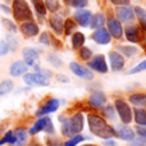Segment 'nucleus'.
Instances as JSON below:
<instances>
[{
    "label": "nucleus",
    "instance_id": "nucleus-49",
    "mask_svg": "<svg viewBox=\"0 0 146 146\" xmlns=\"http://www.w3.org/2000/svg\"><path fill=\"white\" fill-rule=\"evenodd\" d=\"M83 146H95V145H83Z\"/></svg>",
    "mask_w": 146,
    "mask_h": 146
},
{
    "label": "nucleus",
    "instance_id": "nucleus-8",
    "mask_svg": "<svg viewBox=\"0 0 146 146\" xmlns=\"http://www.w3.org/2000/svg\"><path fill=\"white\" fill-rule=\"evenodd\" d=\"M108 30L110 32V35L113 36L114 38H121L122 33H123V28H122V25L117 18H110L108 21Z\"/></svg>",
    "mask_w": 146,
    "mask_h": 146
},
{
    "label": "nucleus",
    "instance_id": "nucleus-43",
    "mask_svg": "<svg viewBox=\"0 0 146 146\" xmlns=\"http://www.w3.org/2000/svg\"><path fill=\"white\" fill-rule=\"evenodd\" d=\"M48 146H62V144L56 139H49L48 140Z\"/></svg>",
    "mask_w": 146,
    "mask_h": 146
},
{
    "label": "nucleus",
    "instance_id": "nucleus-23",
    "mask_svg": "<svg viewBox=\"0 0 146 146\" xmlns=\"http://www.w3.org/2000/svg\"><path fill=\"white\" fill-rule=\"evenodd\" d=\"M129 101L136 106L144 105V104L146 103V95L145 94H135V95L129 96Z\"/></svg>",
    "mask_w": 146,
    "mask_h": 146
},
{
    "label": "nucleus",
    "instance_id": "nucleus-17",
    "mask_svg": "<svg viewBox=\"0 0 146 146\" xmlns=\"http://www.w3.org/2000/svg\"><path fill=\"white\" fill-rule=\"evenodd\" d=\"M10 74L13 77H18L21 74H25L27 72V64L25 62H14V63L10 66V69H9Z\"/></svg>",
    "mask_w": 146,
    "mask_h": 146
},
{
    "label": "nucleus",
    "instance_id": "nucleus-12",
    "mask_svg": "<svg viewBox=\"0 0 146 146\" xmlns=\"http://www.w3.org/2000/svg\"><path fill=\"white\" fill-rule=\"evenodd\" d=\"M109 60H110V66H111L113 71H115V72L122 71V68H123V66H124V59L122 58L118 53L111 51V53L109 54Z\"/></svg>",
    "mask_w": 146,
    "mask_h": 146
},
{
    "label": "nucleus",
    "instance_id": "nucleus-3",
    "mask_svg": "<svg viewBox=\"0 0 146 146\" xmlns=\"http://www.w3.org/2000/svg\"><path fill=\"white\" fill-rule=\"evenodd\" d=\"M13 14L18 21H30L32 13L26 0H13Z\"/></svg>",
    "mask_w": 146,
    "mask_h": 146
},
{
    "label": "nucleus",
    "instance_id": "nucleus-24",
    "mask_svg": "<svg viewBox=\"0 0 146 146\" xmlns=\"http://www.w3.org/2000/svg\"><path fill=\"white\" fill-rule=\"evenodd\" d=\"M104 22H105L104 15L99 13V14H96V15H94V17H92L90 25H91V27H92V28H96V30H98V28H100L101 26L104 25Z\"/></svg>",
    "mask_w": 146,
    "mask_h": 146
},
{
    "label": "nucleus",
    "instance_id": "nucleus-38",
    "mask_svg": "<svg viewBox=\"0 0 146 146\" xmlns=\"http://www.w3.org/2000/svg\"><path fill=\"white\" fill-rule=\"evenodd\" d=\"M142 71H146V60H144L142 63H140L139 66H136L133 69L129 71V74H135V73H139V72H142Z\"/></svg>",
    "mask_w": 146,
    "mask_h": 146
},
{
    "label": "nucleus",
    "instance_id": "nucleus-32",
    "mask_svg": "<svg viewBox=\"0 0 146 146\" xmlns=\"http://www.w3.org/2000/svg\"><path fill=\"white\" fill-rule=\"evenodd\" d=\"M64 3L74 8H83L87 5V0H64Z\"/></svg>",
    "mask_w": 146,
    "mask_h": 146
},
{
    "label": "nucleus",
    "instance_id": "nucleus-45",
    "mask_svg": "<svg viewBox=\"0 0 146 146\" xmlns=\"http://www.w3.org/2000/svg\"><path fill=\"white\" fill-rule=\"evenodd\" d=\"M40 42H42V44H46V45H48V44H49V35H48V33H46V32L41 35Z\"/></svg>",
    "mask_w": 146,
    "mask_h": 146
},
{
    "label": "nucleus",
    "instance_id": "nucleus-15",
    "mask_svg": "<svg viewBox=\"0 0 146 146\" xmlns=\"http://www.w3.org/2000/svg\"><path fill=\"white\" fill-rule=\"evenodd\" d=\"M58 106H59V101L56 100V99H51V100H49L44 106H41L36 114H37V115H44V114L51 113V111H55L56 109H58Z\"/></svg>",
    "mask_w": 146,
    "mask_h": 146
},
{
    "label": "nucleus",
    "instance_id": "nucleus-20",
    "mask_svg": "<svg viewBox=\"0 0 146 146\" xmlns=\"http://www.w3.org/2000/svg\"><path fill=\"white\" fill-rule=\"evenodd\" d=\"M23 56H25V60H26V64L28 66H32L35 63V60L38 58V53L35 50V49H31V48H27L23 50Z\"/></svg>",
    "mask_w": 146,
    "mask_h": 146
},
{
    "label": "nucleus",
    "instance_id": "nucleus-25",
    "mask_svg": "<svg viewBox=\"0 0 146 146\" xmlns=\"http://www.w3.org/2000/svg\"><path fill=\"white\" fill-rule=\"evenodd\" d=\"M83 42H85V36L82 35L81 32H76L73 33V37H72V45L73 48H81V46L83 45Z\"/></svg>",
    "mask_w": 146,
    "mask_h": 146
},
{
    "label": "nucleus",
    "instance_id": "nucleus-14",
    "mask_svg": "<svg viewBox=\"0 0 146 146\" xmlns=\"http://www.w3.org/2000/svg\"><path fill=\"white\" fill-rule=\"evenodd\" d=\"M117 15L121 21H124V22H128V21H132L135 18L133 10L129 7H119L117 8Z\"/></svg>",
    "mask_w": 146,
    "mask_h": 146
},
{
    "label": "nucleus",
    "instance_id": "nucleus-19",
    "mask_svg": "<svg viewBox=\"0 0 146 146\" xmlns=\"http://www.w3.org/2000/svg\"><path fill=\"white\" fill-rule=\"evenodd\" d=\"M139 28H137V26L132 25V26H127L126 27V37L128 41H131V42H137L139 41Z\"/></svg>",
    "mask_w": 146,
    "mask_h": 146
},
{
    "label": "nucleus",
    "instance_id": "nucleus-47",
    "mask_svg": "<svg viewBox=\"0 0 146 146\" xmlns=\"http://www.w3.org/2000/svg\"><path fill=\"white\" fill-rule=\"evenodd\" d=\"M105 145H110V146H114V142H113V141H105Z\"/></svg>",
    "mask_w": 146,
    "mask_h": 146
},
{
    "label": "nucleus",
    "instance_id": "nucleus-40",
    "mask_svg": "<svg viewBox=\"0 0 146 146\" xmlns=\"http://www.w3.org/2000/svg\"><path fill=\"white\" fill-rule=\"evenodd\" d=\"M9 51V45L5 41H0V56L5 55V54Z\"/></svg>",
    "mask_w": 146,
    "mask_h": 146
},
{
    "label": "nucleus",
    "instance_id": "nucleus-11",
    "mask_svg": "<svg viewBox=\"0 0 146 146\" xmlns=\"http://www.w3.org/2000/svg\"><path fill=\"white\" fill-rule=\"evenodd\" d=\"M105 101H106V96L101 91H95L94 94H91L90 99H88V103H90V105L92 108H101L105 104Z\"/></svg>",
    "mask_w": 146,
    "mask_h": 146
},
{
    "label": "nucleus",
    "instance_id": "nucleus-22",
    "mask_svg": "<svg viewBox=\"0 0 146 146\" xmlns=\"http://www.w3.org/2000/svg\"><path fill=\"white\" fill-rule=\"evenodd\" d=\"M50 26L53 27V30L55 31L58 35H60V33L63 32V21H62V18L58 17V15L50 17Z\"/></svg>",
    "mask_w": 146,
    "mask_h": 146
},
{
    "label": "nucleus",
    "instance_id": "nucleus-18",
    "mask_svg": "<svg viewBox=\"0 0 146 146\" xmlns=\"http://www.w3.org/2000/svg\"><path fill=\"white\" fill-rule=\"evenodd\" d=\"M21 30H22V32L25 33L26 36H30V37L36 36L38 33V27L35 25V23H32V22L23 23V25L21 26Z\"/></svg>",
    "mask_w": 146,
    "mask_h": 146
},
{
    "label": "nucleus",
    "instance_id": "nucleus-41",
    "mask_svg": "<svg viewBox=\"0 0 146 146\" xmlns=\"http://www.w3.org/2000/svg\"><path fill=\"white\" fill-rule=\"evenodd\" d=\"M104 114H105V117H108L109 119H113L114 118V110H113V108H111L110 105H108L105 109H104Z\"/></svg>",
    "mask_w": 146,
    "mask_h": 146
},
{
    "label": "nucleus",
    "instance_id": "nucleus-31",
    "mask_svg": "<svg viewBox=\"0 0 146 146\" xmlns=\"http://www.w3.org/2000/svg\"><path fill=\"white\" fill-rule=\"evenodd\" d=\"M14 142H15V136L12 131L8 132V133L0 140V145H4V144H12L13 145Z\"/></svg>",
    "mask_w": 146,
    "mask_h": 146
},
{
    "label": "nucleus",
    "instance_id": "nucleus-33",
    "mask_svg": "<svg viewBox=\"0 0 146 146\" xmlns=\"http://www.w3.org/2000/svg\"><path fill=\"white\" fill-rule=\"evenodd\" d=\"M63 28H64V31H66L67 35H71L73 31H74V28H76V23L73 22L72 19H67L66 22H64V25H63Z\"/></svg>",
    "mask_w": 146,
    "mask_h": 146
},
{
    "label": "nucleus",
    "instance_id": "nucleus-10",
    "mask_svg": "<svg viewBox=\"0 0 146 146\" xmlns=\"http://www.w3.org/2000/svg\"><path fill=\"white\" fill-rule=\"evenodd\" d=\"M74 18L77 21V23L82 27H87L88 25L91 23V19H92V14H91L88 10H77L74 14Z\"/></svg>",
    "mask_w": 146,
    "mask_h": 146
},
{
    "label": "nucleus",
    "instance_id": "nucleus-46",
    "mask_svg": "<svg viewBox=\"0 0 146 146\" xmlns=\"http://www.w3.org/2000/svg\"><path fill=\"white\" fill-rule=\"evenodd\" d=\"M137 133H139V136L141 137H146V128H137Z\"/></svg>",
    "mask_w": 146,
    "mask_h": 146
},
{
    "label": "nucleus",
    "instance_id": "nucleus-48",
    "mask_svg": "<svg viewBox=\"0 0 146 146\" xmlns=\"http://www.w3.org/2000/svg\"><path fill=\"white\" fill-rule=\"evenodd\" d=\"M3 129H4V127H3L1 124H0V133H1V132H3Z\"/></svg>",
    "mask_w": 146,
    "mask_h": 146
},
{
    "label": "nucleus",
    "instance_id": "nucleus-16",
    "mask_svg": "<svg viewBox=\"0 0 146 146\" xmlns=\"http://www.w3.org/2000/svg\"><path fill=\"white\" fill-rule=\"evenodd\" d=\"M117 136L122 140H126V141H132L135 137V133L128 126H119L117 129Z\"/></svg>",
    "mask_w": 146,
    "mask_h": 146
},
{
    "label": "nucleus",
    "instance_id": "nucleus-37",
    "mask_svg": "<svg viewBox=\"0 0 146 146\" xmlns=\"http://www.w3.org/2000/svg\"><path fill=\"white\" fill-rule=\"evenodd\" d=\"M80 55H81V58H82V59L87 60V59H90V58H91L92 53H91V50H90V49H87V48H81V50H80Z\"/></svg>",
    "mask_w": 146,
    "mask_h": 146
},
{
    "label": "nucleus",
    "instance_id": "nucleus-36",
    "mask_svg": "<svg viewBox=\"0 0 146 146\" xmlns=\"http://www.w3.org/2000/svg\"><path fill=\"white\" fill-rule=\"evenodd\" d=\"M1 22H3V25L7 27V30L12 31V32H15V31H17V27H15V25L13 22H10L9 19H7V18H3Z\"/></svg>",
    "mask_w": 146,
    "mask_h": 146
},
{
    "label": "nucleus",
    "instance_id": "nucleus-4",
    "mask_svg": "<svg viewBox=\"0 0 146 146\" xmlns=\"http://www.w3.org/2000/svg\"><path fill=\"white\" fill-rule=\"evenodd\" d=\"M115 108H117L119 117H121V119L123 121V123H129L132 119V113H131V108L128 106V104L126 101L118 99V100H115Z\"/></svg>",
    "mask_w": 146,
    "mask_h": 146
},
{
    "label": "nucleus",
    "instance_id": "nucleus-5",
    "mask_svg": "<svg viewBox=\"0 0 146 146\" xmlns=\"http://www.w3.org/2000/svg\"><path fill=\"white\" fill-rule=\"evenodd\" d=\"M40 131H46V132H49V133H53L54 127H53V123H51L50 118L44 117V118L38 119V121L36 122L35 126L30 129V133L35 135V133H37V132H40Z\"/></svg>",
    "mask_w": 146,
    "mask_h": 146
},
{
    "label": "nucleus",
    "instance_id": "nucleus-9",
    "mask_svg": "<svg viewBox=\"0 0 146 146\" xmlns=\"http://www.w3.org/2000/svg\"><path fill=\"white\" fill-rule=\"evenodd\" d=\"M88 67L95 71H98L99 73H106L108 72V66H106L105 58L103 55H98L88 63Z\"/></svg>",
    "mask_w": 146,
    "mask_h": 146
},
{
    "label": "nucleus",
    "instance_id": "nucleus-39",
    "mask_svg": "<svg viewBox=\"0 0 146 146\" xmlns=\"http://www.w3.org/2000/svg\"><path fill=\"white\" fill-rule=\"evenodd\" d=\"M48 60L50 62L51 64H53L54 67H60L62 66V60L59 59V56H56V55H54V54H51L50 56L48 58Z\"/></svg>",
    "mask_w": 146,
    "mask_h": 146
},
{
    "label": "nucleus",
    "instance_id": "nucleus-35",
    "mask_svg": "<svg viewBox=\"0 0 146 146\" xmlns=\"http://www.w3.org/2000/svg\"><path fill=\"white\" fill-rule=\"evenodd\" d=\"M83 141V137L80 136V135H76V136H73L72 140H69V141L66 142V145L64 146H76L77 144H80V142Z\"/></svg>",
    "mask_w": 146,
    "mask_h": 146
},
{
    "label": "nucleus",
    "instance_id": "nucleus-29",
    "mask_svg": "<svg viewBox=\"0 0 146 146\" xmlns=\"http://www.w3.org/2000/svg\"><path fill=\"white\" fill-rule=\"evenodd\" d=\"M135 12H136L137 14V18H139L140 23H141V26L146 30V10L142 9V8L137 7L136 9H135Z\"/></svg>",
    "mask_w": 146,
    "mask_h": 146
},
{
    "label": "nucleus",
    "instance_id": "nucleus-21",
    "mask_svg": "<svg viewBox=\"0 0 146 146\" xmlns=\"http://www.w3.org/2000/svg\"><path fill=\"white\" fill-rule=\"evenodd\" d=\"M14 136H15V142L13 144V146H23L27 140V132H26L25 128H17L14 132Z\"/></svg>",
    "mask_w": 146,
    "mask_h": 146
},
{
    "label": "nucleus",
    "instance_id": "nucleus-2",
    "mask_svg": "<svg viewBox=\"0 0 146 146\" xmlns=\"http://www.w3.org/2000/svg\"><path fill=\"white\" fill-rule=\"evenodd\" d=\"M83 128V115L81 113L73 115L71 119H67L63 124H62V132L64 136L72 137L80 133Z\"/></svg>",
    "mask_w": 146,
    "mask_h": 146
},
{
    "label": "nucleus",
    "instance_id": "nucleus-50",
    "mask_svg": "<svg viewBox=\"0 0 146 146\" xmlns=\"http://www.w3.org/2000/svg\"><path fill=\"white\" fill-rule=\"evenodd\" d=\"M33 146H42V145H33Z\"/></svg>",
    "mask_w": 146,
    "mask_h": 146
},
{
    "label": "nucleus",
    "instance_id": "nucleus-28",
    "mask_svg": "<svg viewBox=\"0 0 146 146\" xmlns=\"http://www.w3.org/2000/svg\"><path fill=\"white\" fill-rule=\"evenodd\" d=\"M119 51H122V53L126 56H128V58L136 55V54L139 53L137 48H133V46H119Z\"/></svg>",
    "mask_w": 146,
    "mask_h": 146
},
{
    "label": "nucleus",
    "instance_id": "nucleus-27",
    "mask_svg": "<svg viewBox=\"0 0 146 146\" xmlns=\"http://www.w3.org/2000/svg\"><path fill=\"white\" fill-rule=\"evenodd\" d=\"M13 90V82L12 81H4L0 83V96L7 95Z\"/></svg>",
    "mask_w": 146,
    "mask_h": 146
},
{
    "label": "nucleus",
    "instance_id": "nucleus-6",
    "mask_svg": "<svg viewBox=\"0 0 146 146\" xmlns=\"http://www.w3.org/2000/svg\"><path fill=\"white\" fill-rule=\"evenodd\" d=\"M25 82L31 86H48L49 85V78L38 73H27L23 77Z\"/></svg>",
    "mask_w": 146,
    "mask_h": 146
},
{
    "label": "nucleus",
    "instance_id": "nucleus-42",
    "mask_svg": "<svg viewBox=\"0 0 146 146\" xmlns=\"http://www.w3.org/2000/svg\"><path fill=\"white\" fill-rule=\"evenodd\" d=\"M132 146H146V137H141L140 140H137V141H135Z\"/></svg>",
    "mask_w": 146,
    "mask_h": 146
},
{
    "label": "nucleus",
    "instance_id": "nucleus-44",
    "mask_svg": "<svg viewBox=\"0 0 146 146\" xmlns=\"http://www.w3.org/2000/svg\"><path fill=\"white\" fill-rule=\"evenodd\" d=\"M111 3L115 5H128L129 0H111Z\"/></svg>",
    "mask_w": 146,
    "mask_h": 146
},
{
    "label": "nucleus",
    "instance_id": "nucleus-30",
    "mask_svg": "<svg viewBox=\"0 0 146 146\" xmlns=\"http://www.w3.org/2000/svg\"><path fill=\"white\" fill-rule=\"evenodd\" d=\"M33 3V7H35L36 12L38 13V14L44 15L46 13V7H45V3H44V0H32Z\"/></svg>",
    "mask_w": 146,
    "mask_h": 146
},
{
    "label": "nucleus",
    "instance_id": "nucleus-34",
    "mask_svg": "<svg viewBox=\"0 0 146 146\" xmlns=\"http://www.w3.org/2000/svg\"><path fill=\"white\" fill-rule=\"evenodd\" d=\"M45 7L48 8L50 12H55V10H58V8H59L58 0H46Z\"/></svg>",
    "mask_w": 146,
    "mask_h": 146
},
{
    "label": "nucleus",
    "instance_id": "nucleus-26",
    "mask_svg": "<svg viewBox=\"0 0 146 146\" xmlns=\"http://www.w3.org/2000/svg\"><path fill=\"white\" fill-rule=\"evenodd\" d=\"M135 119H136L137 124L146 126V111H144L142 109H136L135 110Z\"/></svg>",
    "mask_w": 146,
    "mask_h": 146
},
{
    "label": "nucleus",
    "instance_id": "nucleus-13",
    "mask_svg": "<svg viewBox=\"0 0 146 146\" xmlns=\"http://www.w3.org/2000/svg\"><path fill=\"white\" fill-rule=\"evenodd\" d=\"M92 38L94 41H96L98 44H101V45H105V44L110 42V35L104 28H98L96 32L92 35Z\"/></svg>",
    "mask_w": 146,
    "mask_h": 146
},
{
    "label": "nucleus",
    "instance_id": "nucleus-1",
    "mask_svg": "<svg viewBox=\"0 0 146 146\" xmlns=\"http://www.w3.org/2000/svg\"><path fill=\"white\" fill-rule=\"evenodd\" d=\"M87 119H88L90 129L94 135L101 137V139H110V137L115 136V131L110 126H108V123L103 118H100L99 115L90 114L87 117Z\"/></svg>",
    "mask_w": 146,
    "mask_h": 146
},
{
    "label": "nucleus",
    "instance_id": "nucleus-7",
    "mask_svg": "<svg viewBox=\"0 0 146 146\" xmlns=\"http://www.w3.org/2000/svg\"><path fill=\"white\" fill-rule=\"evenodd\" d=\"M69 68H71V71L74 73L76 76L83 78V80H92L94 78V74L90 69L81 66V64H78V63H76V62H72V63L69 64Z\"/></svg>",
    "mask_w": 146,
    "mask_h": 146
}]
</instances>
